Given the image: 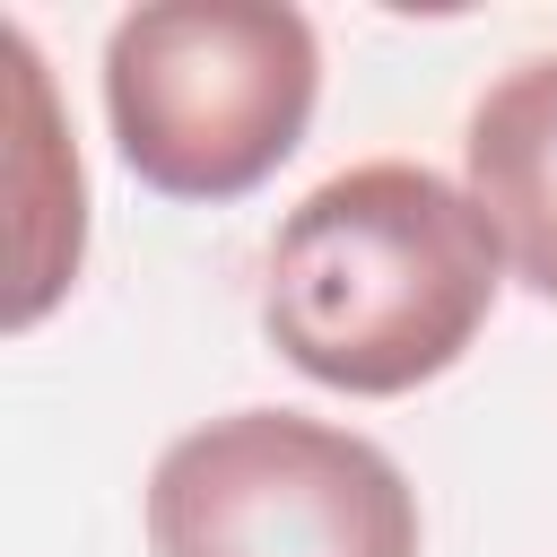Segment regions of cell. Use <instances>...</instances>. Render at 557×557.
Returning <instances> with one entry per match:
<instances>
[{"label":"cell","instance_id":"cell-5","mask_svg":"<svg viewBox=\"0 0 557 557\" xmlns=\"http://www.w3.org/2000/svg\"><path fill=\"white\" fill-rule=\"evenodd\" d=\"M9 44V70H17V296H9V322H44V305L78 278V235H87V200H78V157L52 122V78L26 44V26L0 35Z\"/></svg>","mask_w":557,"mask_h":557},{"label":"cell","instance_id":"cell-1","mask_svg":"<svg viewBox=\"0 0 557 557\" xmlns=\"http://www.w3.org/2000/svg\"><path fill=\"white\" fill-rule=\"evenodd\" d=\"M505 287V244L435 165L374 157L305 191L270 235V348L357 400H392L461 366Z\"/></svg>","mask_w":557,"mask_h":557},{"label":"cell","instance_id":"cell-4","mask_svg":"<svg viewBox=\"0 0 557 557\" xmlns=\"http://www.w3.org/2000/svg\"><path fill=\"white\" fill-rule=\"evenodd\" d=\"M470 200L505 244V270L557 305V52L513 61L470 104Z\"/></svg>","mask_w":557,"mask_h":557},{"label":"cell","instance_id":"cell-3","mask_svg":"<svg viewBox=\"0 0 557 557\" xmlns=\"http://www.w3.org/2000/svg\"><path fill=\"white\" fill-rule=\"evenodd\" d=\"M157 557H418L400 461L331 418L235 409L174 435L148 470Z\"/></svg>","mask_w":557,"mask_h":557},{"label":"cell","instance_id":"cell-2","mask_svg":"<svg viewBox=\"0 0 557 557\" xmlns=\"http://www.w3.org/2000/svg\"><path fill=\"white\" fill-rule=\"evenodd\" d=\"M322 96V44L278 0H148L104 35V122L165 200L261 191Z\"/></svg>","mask_w":557,"mask_h":557}]
</instances>
